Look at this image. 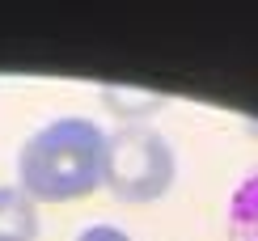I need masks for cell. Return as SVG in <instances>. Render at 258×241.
I'll use <instances>...</instances> for the list:
<instances>
[{
    "label": "cell",
    "mask_w": 258,
    "mask_h": 241,
    "mask_svg": "<svg viewBox=\"0 0 258 241\" xmlns=\"http://www.w3.org/2000/svg\"><path fill=\"white\" fill-rule=\"evenodd\" d=\"M106 136L93 118H51L17 152V191L34 203H72L102 186Z\"/></svg>",
    "instance_id": "obj_1"
},
{
    "label": "cell",
    "mask_w": 258,
    "mask_h": 241,
    "mask_svg": "<svg viewBox=\"0 0 258 241\" xmlns=\"http://www.w3.org/2000/svg\"><path fill=\"white\" fill-rule=\"evenodd\" d=\"M224 241H258V169L233 186L224 212Z\"/></svg>",
    "instance_id": "obj_3"
},
{
    "label": "cell",
    "mask_w": 258,
    "mask_h": 241,
    "mask_svg": "<svg viewBox=\"0 0 258 241\" xmlns=\"http://www.w3.org/2000/svg\"><path fill=\"white\" fill-rule=\"evenodd\" d=\"M38 203L17 186H0V241H38Z\"/></svg>",
    "instance_id": "obj_4"
},
{
    "label": "cell",
    "mask_w": 258,
    "mask_h": 241,
    "mask_svg": "<svg viewBox=\"0 0 258 241\" xmlns=\"http://www.w3.org/2000/svg\"><path fill=\"white\" fill-rule=\"evenodd\" d=\"M178 178V152L148 123H123L106 136V191L119 203H153Z\"/></svg>",
    "instance_id": "obj_2"
},
{
    "label": "cell",
    "mask_w": 258,
    "mask_h": 241,
    "mask_svg": "<svg viewBox=\"0 0 258 241\" xmlns=\"http://www.w3.org/2000/svg\"><path fill=\"white\" fill-rule=\"evenodd\" d=\"M102 102L110 106L123 123H144V114H153L165 106V97L148 93V89H119V85H102Z\"/></svg>",
    "instance_id": "obj_5"
},
{
    "label": "cell",
    "mask_w": 258,
    "mask_h": 241,
    "mask_svg": "<svg viewBox=\"0 0 258 241\" xmlns=\"http://www.w3.org/2000/svg\"><path fill=\"white\" fill-rule=\"evenodd\" d=\"M77 241H132L127 237V228H119V224H85L81 233H77Z\"/></svg>",
    "instance_id": "obj_6"
}]
</instances>
